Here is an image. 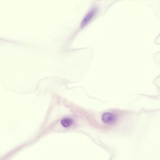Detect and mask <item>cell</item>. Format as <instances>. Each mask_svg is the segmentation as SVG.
I'll return each instance as SVG.
<instances>
[{"mask_svg":"<svg viewBox=\"0 0 160 160\" xmlns=\"http://www.w3.org/2000/svg\"><path fill=\"white\" fill-rule=\"evenodd\" d=\"M102 121L105 124L112 125L114 124L117 120L116 116L111 113H104L102 116Z\"/></svg>","mask_w":160,"mask_h":160,"instance_id":"6da1fadb","label":"cell"},{"mask_svg":"<svg viewBox=\"0 0 160 160\" xmlns=\"http://www.w3.org/2000/svg\"><path fill=\"white\" fill-rule=\"evenodd\" d=\"M73 124V120L71 118H65L63 119L61 121V124L65 128L71 126Z\"/></svg>","mask_w":160,"mask_h":160,"instance_id":"3957f363","label":"cell"},{"mask_svg":"<svg viewBox=\"0 0 160 160\" xmlns=\"http://www.w3.org/2000/svg\"><path fill=\"white\" fill-rule=\"evenodd\" d=\"M97 9H98L97 8L95 7L92 8V9H91V10L88 11V13L86 14L85 17L84 18L82 21V23H81V24L82 27H83L85 25H86L92 19V18L94 17L95 15H96V13L97 12Z\"/></svg>","mask_w":160,"mask_h":160,"instance_id":"7a4b0ae2","label":"cell"}]
</instances>
